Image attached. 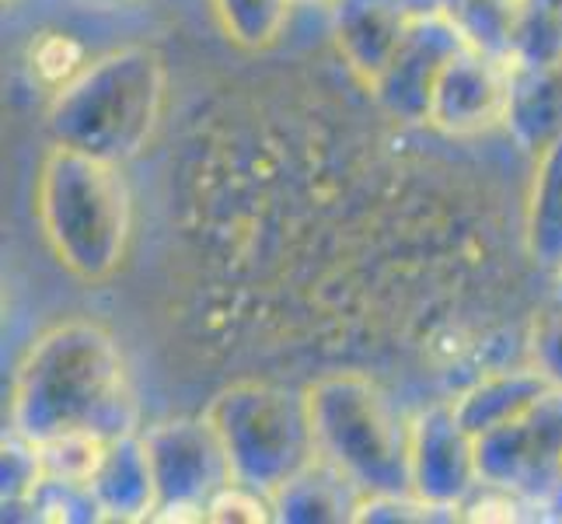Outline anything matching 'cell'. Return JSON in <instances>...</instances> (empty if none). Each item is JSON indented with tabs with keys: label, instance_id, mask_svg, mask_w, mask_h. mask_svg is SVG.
I'll return each instance as SVG.
<instances>
[{
	"label": "cell",
	"instance_id": "6da1fadb",
	"mask_svg": "<svg viewBox=\"0 0 562 524\" xmlns=\"http://www.w3.org/2000/svg\"><path fill=\"white\" fill-rule=\"evenodd\" d=\"M137 399L123 354L105 328L64 322L38 336L18 364L11 388V431L32 444L74 434H137Z\"/></svg>",
	"mask_w": 562,
	"mask_h": 524
},
{
	"label": "cell",
	"instance_id": "7a4b0ae2",
	"mask_svg": "<svg viewBox=\"0 0 562 524\" xmlns=\"http://www.w3.org/2000/svg\"><path fill=\"white\" fill-rule=\"evenodd\" d=\"M35 218L56 263L77 280L99 283L123 266L133 200L115 161L53 141L35 179Z\"/></svg>",
	"mask_w": 562,
	"mask_h": 524
},
{
	"label": "cell",
	"instance_id": "3957f363",
	"mask_svg": "<svg viewBox=\"0 0 562 524\" xmlns=\"http://www.w3.org/2000/svg\"><path fill=\"white\" fill-rule=\"evenodd\" d=\"M165 105V60L158 49L126 46L99 56L53 91L49 133L56 144L123 165L147 147Z\"/></svg>",
	"mask_w": 562,
	"mask_h": 524
},
{
	"label": "cell",
	"instance_id": "277c9868",
	"mask_svg": "<svg viewBox=\"0 0 562 524\" xmlns=\"http://www.w3.org/2000/svg\"><path fill=\"white\" fill-rule=\"evenodd\" d=\"M318 458L371 493H413V423L360 375L322 378L304 392Z\"/></svg>",
	"mask_w": 562,
	"mask_h": 524
},
{
	"label": "cell",
	"instance_id": "5b68a950",
	"mask_svg": "<svg viewBox=\"0 0 562 524\" xmlns=\"http://www.w3.org/2000/svg\"><path fill=\"white\" fill-rule=\"evenodd\" d=\"M203 416L217 434L235 479L269 500L318 458L307 402L283 388L235 384L213 399Z\"/></svg>",
	"mask_w": 562,
	"mask_h": 524
},
{
	"label": "cell",
	"instance_id": "8992f818",
	"mask_svg": "<svg viewBox=\"0 0 562 524\" xmlns=\"http://www.w3.org/2000/svg\"><path fill=\"white\" fill-rule=\"evenodd\" d=\"M479 482L510 490L528 503L562 482V384H552L510 420L475 434Z\"/></svg>",
	"mask_w": 562,
	"mask_h": 524
},
{
	"label": "cell",
	"instance_id": "52a82bcc",
	"mask_svg": "<svg viewBox=\"0 0 562 524\" xmlns=\"http://www.w3.org/2000/svg\"><path fill=\"white\" fill-rule=\"evenodd\" d=\"M144 444L158 479L154 521H206L210 497L238 482L206 416L158 423L144 434Z\"/></svg>",
	"mask_w": 562,
	"mask_h": 524
},
{
	"label": "cell",
	"instance_id": "ba28073f",
	"mask_svg": "<svg viewBox=\"0 0 562 524\" xmlns=\"http://www.w3.org/2000/svg\"><path fill=\"white\" fill-rule=\"evenodd\" d=\"M514 94V64L475 43H464L437 74L426 126L448 137H472L493 126H507Z\"/></svg>",
	"mask_w": 562,
	"mask_h": 524
},
{
	"label": "cell",
	"instance_id": "9c48e42d",
	"mask_svg": "<svg viewBox=\"0 0 562 524\" xmlns=\"http://www.w3.org/2000/svg\"><path fill=\"white\" fill-rule=\"evenodd\" d=\"M464 43H472V38L461 32V25L454 22V14L448 8L413 11L409 29H405L392 64H387L381 81L371 91L378 94V102L387 112L398 115V120L426 123V105H430L437 74Z\"/></svg>",
	"mask_w": 562,
	"mask_h": 524
},
{
	"label": "cell",
	"instance_id": "30bf717a",
	"mask_svg": "<svg viewBox=\"0 0 562 524\" xmlns=\"http://www.w3.org/2000/svg\"><path fill=\"white\" fill-rule=\"evenodd\" d=\"M479 487L475 437L464 431L454 405H434L413 423V493L461 511Z\"/></svg>",
	"mask_w": 562,
	"mask_h": 524
},
{
	"label": "cell",
	"instance_id": "8fae6325",
	"mask_svg": "<svg viewBox=\"0 0 562 524\" xmlns=\"http://www.w3.org/2000/svg\"><path fill=\"white\" fill-rule=\"evenodd\" d=\"M339 53L367 88L381 81L416 8L405 0H328Z\"/></svg>",
	"mask_w": 562,
	"mask_h": 524
},
{
	"label": "cell",
	"instance_id": "7c38bea8",
	"mask_svg": "<svg viewBox=\"0 0 562 524\" xmlns=\"http://www.w3.org/2000/svg\"><path fill=\"white\" fill-rule=\"evenodd\" d=\"M91 490L102 503L105 521H154L158 514V479L150 469L144 434L115 437L105 451Z\"/></svg>",
	"mask_w": 562,
	"mask_h": 524
},
{
	"label": "cell",
	"instance_id": "4fadbf2b",
	"mask_svg": "<svg viewBox=\"0 0 562 524\" xmlns=\"http://www.w3.org/2000/svg\"><path fill=\"white\" fill-rule=\"evenodd\" d=\"M507 130L520 147L541 154L562 137V60L517 67L514 64V94L507 112Z\"/></svg>",
	"mask_w": 562,
	"mask_h": 524
},
{
	"label": "cell",
	"instance_id": "5bb4252c",
	"mask_svg": "<svg viewBox=\"0 0 562 524\" xmlns=\"http://www.w3.org/2000/svg\"><path fill=\"white\" fill-rule=\"evenodd\" d=\"M363 490L339 469L315 458L273 493L277 521H353Z\"/></svg>",
	"mask_w": 562,
	"mask_h": 524
},
{
	"label": "cell",
	"instance_id": "9a60e30c",
	"mask_svg": "<svg viewBox=\"0 0 562 524\" xmlns=\"http://www.w3.org/2000/svg\"><path fill=\"white\" fill-rule=\"evenodd\" d=\"M528 252L538 266L562 274V137L538 154L528 197Z\"/></svg>",
	"mask_w": 562,
	"mask_h": 524
},
{
	"label": "cell",
	"instance_id": "2e32d148",
	"mask_svg": "<svg viewBox=\"0 0 562 524\" xmlns=\"http://www.w3.org/2000/svg\"><path fill=\"white\" fill-rule=\"evenodd\" d=\"M552 384L555 381H549L538 367H528V371H503V375L479 381L469 395L458 399L454 413L464 423V431L475 437L482 431H490V426L510 420L514 413H520L541 392H549Z\"/></svg>",
	"mask_w": 562,
	"mask_h": 524
},
{
	"label": "cell",
	"instance_id": "e0dca14e",
	"mask_svg": "<svg viewBox=\"0 0 562 524\" xmlns=\"http://www.w3.org/2000/svg\"><path fill=\"white\" fill-rule=\"evenodd\" d=\"M510 56L517 67L562 60V0H514Z\"/></svg>",
	"mask_w": 562,
	"mask_h": 524
},
{
	"label": "cell",
	"instance_id": "ac0fdd59",
	"mask_svg": "<svg viewBox=\"0 0 562 524\" xmlns=\"http://www.w3.org/2000/svg\"><path fill=\"white\" fill-rule=\"evenodd\" d=\"M224 35L241 49H269L283 35L294 0H210Z\"/></svg>",
	"mask_w": 562,
	"mask_h": 524
},
{
	"label": "cell",
	"instance_id": "d6986e66",
	"mask_svg": "<svg viewBox=\"0 0 562 524\" xmlns=\"http://www.w3.org/2000/svg\"><path fill=\"white\" fill-rule=\"evenodd\" d=\"M88 67V49L77 35L46 29L29 43V70L43 88L60 91Z\"/></svg>",
	"mask_w": 562,
	"mask_h": 524
},
{
	"label": "cell",
	"instance_id": "ffe728a7",
	"mask_svg": "<svg viewBox=\"0 0 562 524\" xmlns=\"http://www.w3.org/2000/svg\"><path fill=\"white\" fill-rule=\"evenodd\" d=\"M206 521H277V511L266 493L245 487V482H231L210 497Z\"/></svg>",
	"mask_w": 562,
	"mask_h": 524
},
{
	"label": "cell",
	"instance_id": "44dd1931",
	"mask_svg": "<svg viewBox=\"0 0 562 524\" xmlns=\"http://www.w3.org/2000/svg\"><path fill=\"white\" fill-rule=\"evenodd\" d=\"M531 354H535L531 367H538L549 381L562 384V294L538 315Z\"/></svg>",
	"mask_w": 562,
	"mask_h": 524
},
{
	"label": "cell",
	"instance_id": "7402d4cb",
	"mask_svg": "<svg viewBox=\"0 0 562 524\" xmlns=\"http://www.w3.org/2000/svg\"><path fill=\"white\" fill-rule=\"evenodd\" d=\"M109 4H137V0H109Z\"/></svg>",
	"mask_w": 562,
	"mask_h": 524
}]
</instances>
